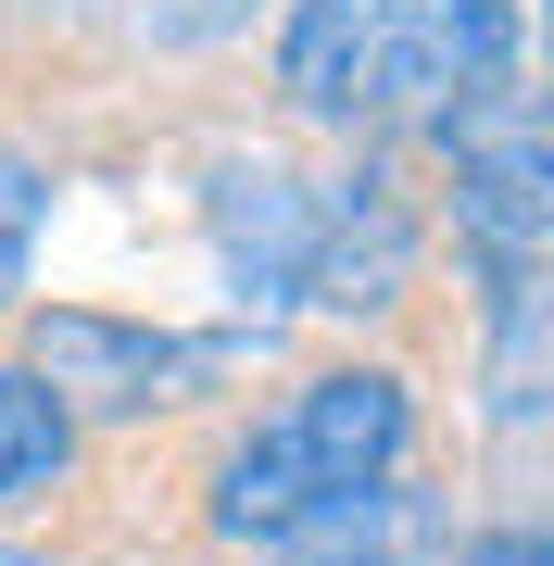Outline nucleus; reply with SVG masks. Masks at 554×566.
<instances>
[{"label":"nucleus","instance_id":"f257e3e1","mask_svg":"<svg viewBox=\"0 0 554 566\" xmlns=\"http://www.w3.org/2000/svg\"><path fill=\"white\" fill-rule=\"evenodd\" d=\"M516 0H290L278 25V102L353 151L429 139L492 88H530Z\"/></svg>","mask_w":554,"mask_h":566},{"label":"nucleus","instance_id":"f03ea898","mask_svg":"<svg viewBox=\"0 0 554 566\" xmlns=\"http://www.w3.org/2000/svg\"><path fill=\"white\" fill-rule=\"evenodd\" d=\"M441 177H453V240L479 264V315H530L542 252H554V139L530 88H492L453 126H429Z\"/></svg>","mask_w":554,"mask_h":566},{"label":"nucleus","instance_id":"7ed1b4c3","mask_svg":"<svg viewBox=\"0 0 554 566\" xmlns=\"http://www.w3.org/2000/svg\"><path fill=\"white\" fill-rule=\"evenodd\" d=\"M252 353H265V327H151V315H102V303L25 315V378H39L76 428H88V416L202 403V390H227Z\"/></svg>","mask_w":554,"mask_h":566},{"label":"nucleus","instance_id":"20e7f679","mask_svg":"<svg viewBox=\"0 0 554 566\" xmlns=\"http://www.w3.org/2000/svg\"><path fill=\"white\" fill-rule=\"evenodd\" d=\"M416 252H429V214H416L404 164L378 139L315 177V214H303V315H390L416 290Z\"/></svg>","mask_w":554,"mask_h":566},{"label":"nucleus","instance_id":"39448f33","mask_svg":"<svg viewBox=\"0 0 554 566\" xmlns=\"http://www.w3.org/2000/svg\"><path fill=\"white\" fill-rule=\"evenodd\" d=\"M303 214H315V177H290V164L265 151H215L202 164V240H215V277L227 303H240V327L303 315Z\"/></svg>","mask_w":554,"mask_h":566},{"label":"nucleus","instance_id":"423d86ee","mask_svg":"<svg viewBox=\"0 0 554 566\" xmlns=\"http://www.w3.org/2000/svg\"><path fill=\"white\" fill-rule=\"evenodd\" d=\"M278 428H290V453H303L315 504H341V491H366V479H390V465L416 453V403H404V378H390V365L303 378V390L278 403Z\"/></svg>","mask_w":554,"mask_h":566},{"label":"nucleus","instance_id":"0eeeda50","mask_svg":"<svg viewBox=\"0 0 554 566\" xmlns=\"http://www.w3.org/2000/svg\"><path fill=\"white\" fill-rule=\"evenodd\" d=\"M265 566H453V504L416 479V465H390V479L315 504Z\"/></svg>","mask_w":554,"mask_h":566},{"label":"nucleus","instance_id":"6e6552de","mask_svg":"<svg viewBox=\"0 0 554 566\" xmlns=\"http://www.w3.org/2000/svg\"><path fill=\"white\" fill-rule=\"evenodd\" d=\"M63 465H76V416H63L25 365H0V504H39Z\"/></svg>","mask_w":554,"mask_h":566},{"label":"nucleus","instance_id":"1a4fd4ad","mask_svg":"<svg viewBox=\"0 0 554 566\" xmlns=\"http://www.w3.org/2000/svg\"><path fill=\"white\" fill-rule=\"evenodd\" d=\"M39 227H51V177H39V151H0V315H13L25 277H39Z\"/></svg>","mask_w":554,"mask_h":566},{"label":"nucleus","instance_id":"9d476101","mask_svg":"<svg viewBox=\"0 0 554 566\" xmlns=\"http://www.w3.org/2000/svg\"><path fill=\"white\" fill-rule=\"evenodd\" d=\"M453 566H554V542H542V528H479Z\"/></svg>","mask_w":554,"mask_h":566},{"label":"nucleus","instance_id":"9b49d317","mask_svg":"<svg viewBox=\"0 0 554 566\" xmlns=\"http://www.w3.org/2000/svg\"><path fill=\"white\" fill-rule=\"evenodd\" d=\"M0 566H51V554H0Z\"/></svg>","mask_w":554,"mask_h":566}]
</instances>
